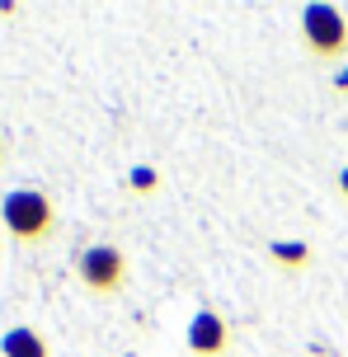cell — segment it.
<instances>
[{"label":"cell","instance_id":"8992f818","mask_svg":"<svg viewBox=\"0 0 348 357\" xmlns=\"http://www.w3.org/2000/svg\"><path fill=\"white\" fill-rule=\"evenodd\" d=\"M268 259H273L282 273H306L315 264V245L311 240H273L268 245Z\"/></svg>","mask_w":348,"mask_h":357},{"label":"cell","instance_id":"277c9868","mask_svg":"<svg viewBox=\"0 0 348 357\" xmlns=\"http://www.w3.org/2000/svg\"><path fill=\"white\" fill-rule=\"evenodd\" d=\"M183 343H188V353H193V357H226V353H231V324H226L221 310L202 305L198 315L188 320Z\"/></svg>","mask_w":348,"mask_h":357},{"label":"cell","instance_id":"30bf717a","mask_svg":"<svg viewBox=\"0 0 348 357\" xmlns=\"http://www.w3.org/2000/svg\"><path fill=\"white\" fill-rule=\"evenodd\" d=\"M0 155H5V146H0Z\"/></svg>","mask_w":348,"mask_h":357},{"label":"cell","instance_id":"6da1fadb","mask_svg":"<svg viewBox=\"0 0 348 357\" xmlns=\"http://www.w3.org/2000/svg\"><path fill=\"white\" fill-rule=\"evenodd\" d=\"M0 226L15 245H47L61 226V212L43 188H15L0 202Z\"/></svg>","mask_w":348,"mask_h":357},{"label":"cell","instance_id":"5b68a950","mask_svg":"<svg viewBox=\"0 0 348 357\" xmlns=\"http://www.w3.org/2000/svg\"><path fill=\"white\" fill-rule=\"evenodd\" d=\"M0 357H52L47 339L29 329V324H15V329H5L0 334Z\"/></svg>","mask_w":348,"mask_h":357},{"label":"cell","instance_id":"7a4b0ae2","mask_svg":"<svg viewBox=\"0 0 348 357\" xmlns=\"http://www.w3.org/2000/svg\"><path fill=\"white\" fill-rule=\"evenodd\" d=\"M301 47L311 61H325V66H339L348 61V15L334 10V5H301Z\"/></svg>","mask_w":348,"mask_h":357},{"label":"cell","instance_id":"9c48e42d","mask_svg":"<svg viewBox=\"0 0 348 357\" xmlns=\"http://www.w3.org/2000/svg\"><path fill=\"white\" fill-rule=\"evenodd\" d=\"M334 89H339V94H348V66H344V71H334Z\"/></svg>","mask_w":348,"mask_h":357},{"label":"cell","instance_id":"ba28073f","mask_svg":"<svg viewBox=\"0 0 348 357\" xmlns=\"http://www.w3.org/2000/svg\"><path fill=\"white\" fill-rule=\"evenodd\" d=\"M334 188H339V197H344V202H348V165H344V169H339V178H334Z\"/></svg>","mask_w":348,"mask_h":357},{"label":"cell","instance_id":"3957f363","mask_svg":"<svg viewBox=\"0 0 348 357\" xmlns=\"http://www.w3.org/2000/svg\"><path fill=\"white\" fill-rule=\"evenodd\" d=\"M75 278H80V287H85L90 296H118V291L128 287V278H132V264H128V254L118 250V245L99 240V245H90V250H80Z\"/></svg>","mask_w":348,"mask_h":357},{"label":"cell","instance_id":"52a82bcc","mask_svg":"<svg viewBox=\"0 0 348 357\" xmlns=\"http://www.w3.org/2000/svg\"><path fill=\"white\" fill-rule=\"evenodd\" d=\"M128 188L132 193H142V197H151L156 188H160V169H151V165H137L128 174Z\"/></svg>","mask_w":348,"mask_h":357}]
</instances>
